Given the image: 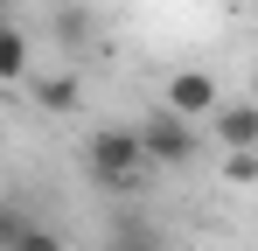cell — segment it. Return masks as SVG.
I'll return each mask as SVG.
<instances>
[{
    "instance_id": "1",
    "label": "cell",
    "mask_w": 258,
    "mask_h": 251,
    "mask_svg": "<svg viewBox=\"0 0 258 251\" xmlns=\"http://www.w3.org/2000/svg\"><path fill=\"white\" fill-rule=\"evenodd\" d=\"M84 167L98 189H112V196H133L154 167H147V147H140V126H98L84 140Z\"/></svg>"
},
{
    "instance_id": "2",
    "label": "cell",
    "mask_w": 258,
    "mask_h": 251,
    "mask_svg": "<svg viewBox=\"0 0 258 251\" xmlns=\"http://www.w3.org/2000/svg\"><path fill=\"white\" fill-rule=\"evenodd\" d=\"M140 147H147V167H188L196 147H203V133H196L188 119H174V112L154 105V112L140 119Z\"/></svg>"
},
{
    "instance_id": "3",
    "label": "cell",
    "mask_w": 258,
    "mask_h": 251,
    "mask_svg": "<svg viewBox=\"0 0 258 251\" xmlns=\"http://www.w3.org/2000/svg\"><path fill=\"white\" fill-rule=\"evenodd\" d=\"M216 105H223V91H216L210 70H174L161 84V112H174V119H188V126H210Z\"/></svg>"
},
{
    "instance_id": "4",
    "label": "cell",
    "mask_w": 258,
    "mask_h": 251,
    "mask_svg": "<svg viewBox=\"0 0 258 251\" xmlns=\"http://www.w3.org/2000/svg\"><path fill=\"white\" fill-rule=\"evenodd\" d=\"M210 133H216L223 154H258V98H223Z\"/></svg>"
},
{
    "instance_id": "5",
    "label": "cell",
    "mask_w": 258,
    "mask_h": 251,
    "mask_svg": "<svg viewBox=\"0 0 258 251\" xmlns=\"http://www.w3.org/2000/svg\"><path fill=\"white\" fill-rule=\"evenodd\" d=\"M28 98H35V112H77L84 105V77H70V70H49V77H28Z\"/></svg>"
},
{
    "instance_id": "6",
    "label": "cell",
    "mask_w": 258,
    "mask_h": 251,
    "mask_svg": "<svg viewBox=\"0 0 258 251\" xmlns=\"http://www.w3.org/2000/svg\"><path fill=\"white\" fill-rule=\"evenodd\" d=\"M28 35H21V21L14 14H0V84H28Z\"/></svg>"
},
{
    "instance_id": "7",
    "label": "cell",
    "mask_w": 258,
    "mask_h": 251,
    "mask_svg": "<svg viewBox=\"0 0 258 251\" xmlns=\"http://www.w3.org/2000/svg\"><path fill=\"white\" fill-rule=\"evenodd\" d=\"M112 251H161V230H147V223H119V230H112Z\"/></svg>"
},
{
    "instance_id": "8",
    "label": "cell",
    "mask_w": 258,
    "mask_h": 251,
    "mask_svg": "<svg viewBox=\"0 0 258 251\" xmlns=\"http://www.w3.org/2000/svg\"><path fill=\"white\" fill-rule=\"evenodd\" d=\"M14 251H70V244H63V237H56L49 223H28V230L14 237Z\"/></svg>"
},
{
    "instance_id": "9",
    "label": "cell",
    "mask_w": 258,
    "mask_h": 251,
    "mask_svg": "<svg viewBox=\"0 0 258 251\" xmlns=\"http://www.w3.org/2000/svg\"><path fill=\"white\" fill-rule=\"evenodd\" d=\"M28 223H35V216H21L14 203H0V251H14V237H21Z\"/></svg>"
},
{
    "instance_id": "10",
    "label": "cell",
    "mask_w": 258,
    "mask_h": 251,
    "mask_svg": "<svg viewBox=\"0 0 258 251\" xmlns=\"http://www.w3.org/2000/svg\"><path fill=\"white\" fill-rule=\"evenodd\" d=\"M251 98H258V84H251Z\"/></svg>"
}]
</instances>
